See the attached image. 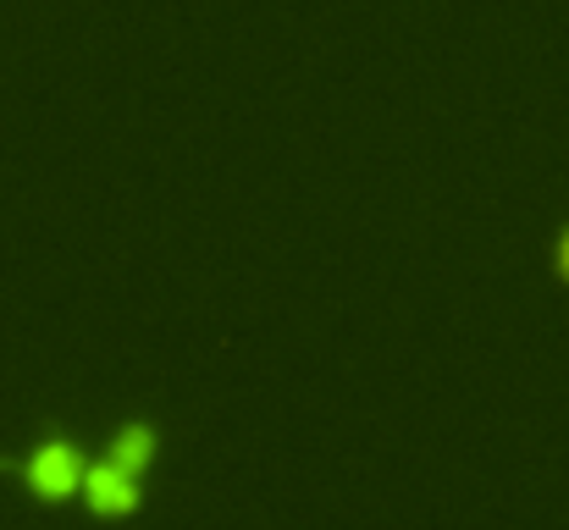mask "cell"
<instances>
[{
	"label": "cell",
	"instance_id": "obj_1",
	"mask_svg": "<svg viewBox=\"0 0 569 530\" xmlns=\"http://www.w3.org/2000/svg\"><path fill=\"white\" fill-rule=\"evenodd\" d=\"M161 442H167L161 409H128L111 426L106 448L89 453V464H83V487H78L83 509L100 520H133L144 509V476H150Z\"/></svg>",
	"mask_w": 569,
	"mask_h": 530
},
{
	"label": "cell",
	"instance_id": "obj_2",
	"mask_svg": "<svg viewBox=\"0 0 569 530\" xmlns=\"http://www.w3.org/2000/svg\"><path fill=\"white\" fill-rule=\"evenodd\" d=\"M83 464H89V448L72 437V426L61 414H44L39 431L22 442V448H0V476H11L22 492L56 503V498H78L83 487Z\"/></svg>",
	"mask_w": 569,
	"mask_h": 530
},
{
	"label": "cell",
	"instance_id": "obj_3",
	"mask_svg": "<svg viewBox=\"0 0 569 530\" xmlns=\"http://www.w3.org/2000/svg\"><path fill=\"white\" fill-rule=\"evenodd\" d=\"M548 266H553V277L569 288V216H559L553 232H548Z\"/></svg>",
	"mask_w": 569,
	"mask_h": 530
}]
</instances>
